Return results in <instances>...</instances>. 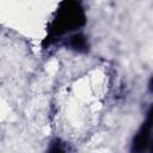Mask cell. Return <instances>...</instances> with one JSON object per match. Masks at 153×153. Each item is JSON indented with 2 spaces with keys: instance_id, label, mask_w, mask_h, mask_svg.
Listing matches in <instances>:
<instances>
[{
  "instance_id": "6da1fadb",
  "label": "cell",
  "mask_w": 153,
  "mask_h": 153,
  "mask_svg": "<svg viewBox=\"0 0 153 153\" xmlns=\"http://www.w3.org/2000/svg\"><path fill=\"white\" fill-rule=\"evenodd\" d=\"M85 22L84 12L78 1H67V7L60 12L59 17L54 22L53 35L59 36L66 31L73 30V27L82 25Z\"/></svg>"
},
{
  "instance_id": "7a4b0ae2",
  "label": "cell",
  "mask_w": 153,
  "mask_h": 153,
  "mask_svg": "<svg viewBox=\"0 0 153 153\" xmlns=\"http://www.w3.org/2000/svg\"><path fill=\"white\" fill-rule=\"evenodd\" d=\"M149 142H151V114H148L147 122L142 126V128L135 136V140L133 143V149L141 152L149 145Z\"/></svg>"
},
{
  "instance_id": "3957f363",
  "label": "cell",
  "mask_w": 153,
  "mask_h": 153,
  "mask_svg": "<svg viewBox=\"0 0 153 153\" xmlns=\"http://www.w3.org/2000/svg\"><path fill=\"white\" fill-rule=\"evenodd\" d=\"M69 45L75 49V50H85V48L87 47L86 44V39L82 35H74L71 37V42Z\"/></svg>"
}]
</instances>
